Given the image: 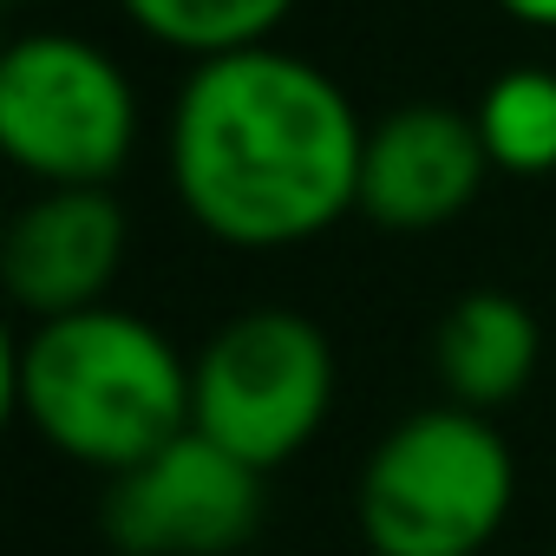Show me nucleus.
<instances>
[{
    "label": "nucleus",
    "mask_w": 556,
    "mask_h": 556,
    "mask_svg": "<svg viewBox=\"0 0 556 556\" xmlns=\"http://www.w3.org/2000/svg\"><path fill=\"white\" fill-rule=\"evenodd\" d=\"M268 510V484L203 432L170 439L125 478H105V536L125 556H236Z\"/></svg>",
    "instance_id": "obj_6"
},
{
    "label": "nucleus",
    "mask_w": 556,
    "mask_h": 556,
    "mask_svg": "<svg viewBox=\"0 0 556 556\" xmlns=\"http://www.w3.org/2000/svg\"><path fill=\"white\" fill-rule=\"evenodd\" d=\"M484 177H491V157L471 112L400 105L380 125H367L361 216L380 229H439L478 203Z\"/></svg>",
    "instance_id": "obj_8"
},
{
    "label": "nucleus",
    "mask_w": 556,
    "mask_h": 556,
    "mask_svg": "<svg viewBox=\"0 0 556 556\" xmlns=\"http://www.w3.org/2000/svg\"><path fill=\"white\" fill-rule=\"evenodd\" d=\"M497 8L523 27H556V0H497Z\"/></svg>",
    "instance_id": "obj_12"
},
{
    "label": "nucleus",
    "mask_w": 556,
    "mask_h": 556,
    "mask_svg": "<svg viewBox=\"0 0 556 556\" xmlns=\"http://www.w3.org/2000/svg\"><path fill=\"white\" fill-rule=\"evenodd\" d=\"M125 210L112 190H34L0 236V282L27 321L105 308L125 268Z\"/></svg>",
    "instance_id": "obj_7"
},
{
    "label": "nucleus",
    "mask_w": 556,
    "mask_h": 556,
    "mask_svg": "<svg viewBox=\"0 0 556 556\" xmlns=\"http://www.w3.org/2000/svg\"><path fill=\"white\" fill-rule=\"evenodd\" d=\"M536 354H543V334H536V315L504 295V289H471L445 308L439 334H432V367H439V387L452 406L465 413H497L510 406L530 374H536Z\"/></svg>",
    "instance_id": "obj_9"
},
{
    "label": "nucleus",
    "mask_w": 556,
    "mask_h": 556,
    "mask_svg": "<svg viewBox=\"0 0 556 556\" xmlns=\"http://www.w3.org/2000/svg\"><path fill=\"white\" fill-rule=\"evenodd\" d=\"M334 413V348L295 308H242L190 354V432L262 478L315 445Z\"/></svg>",
    "instance_id": "obj_4"
},
{
    "label": "nucleus",
    "mask_w": 556,
    "mask_h": 556,
    "mask_svg": "<svg viewBox=\"0 0 556 556\" xmlns=\"http://www.w3.org/2000/svg\"><path fill=\"white\" fill-rule=\"evenodd\" d=\"M125 21L138 34H151L170 53L216 60V53H242V47H268V34L289 21L295 0H118Z\"/></svg>",
    "instance_id": "obj_11"
},
{
    "label": "nucleus",
    "mask_w": 556,
    "mask_h": 556,
    "mask_svg": "<svg viewBox=\"0 0 556 556\" xmlns=\"http://www.w3.org/2000/svg\"><path fill=\"white\" fill-rule=\"evenodd\" d=\"M14 413L60 458L125 478L190 432V361L131 308L34 321L14 341Z\"/></svg>",
    "instance_id": "obj_2"
},
{
    "label": "nucleus",
    "mask_w": 556,
    "mask_h": 556,
    "mask_svg": "<svg viewBox=\"0 0 556 556\" xmlns=\"http://www.w3.org/2000/svg\"><path fill=\"white\" fill-rule=\"evenodd\" d=\"M164 157L197 229L229 249H295L361 210L367 125L334 73L268 40L184 73Z\"/></svg>",
    "instance_id": "obj_1"
},
{
    "label": "nucleus",
    "mask_w": 556,
    "mask_h": 556,
    "mask_svg": "<svg viewBox=\"0 0 556 556\" xmlns=\"http://www.w3.org/2000/svg\"><path fill=\"white\" fill-rule=\"evenodd\" d=\"M131 144L138 92L99 40L40 27L0 53V151L40 190H105Z\"/></svg>",
    "instance_id": "obj_5"
},
{
    "label": "nucleus",
    "mask_w": 556,
    "mask_h": 556,
    "mask_svg": "<svg viewBox=\"0 0 556 556\" xmlns=\"http://www.w3.org/2000/svg\"><path fill=\"white\" fill-rule=\"evenodd\" d=\"M549 556H556V549H549Z\"/></svg>",
    "instance_id": "obj_13"
},
{
    "label": "nucleus",
    "mask_w": 556,
    "mask_h": 556,
    "mask_svg": "<svg viewBox=\"0 0 556 556\" xmlns=\"http://www.w3.org/2000/svg\"><path fill=\"white\" fill-rule=\"evenodd\" d=\"M478 138L491 170L543 177L556 170V73L549 66H504L478 99Z\"/></svg>",
    "instance_id": "obj_10"
},
{
    "label": "nucleus",
    "mask_w": 556,
    "mask_h": 556,
    "mask_svg": "<svg viewBox=\"0 0 556 556\" xmlns=\"http://www.w3.org/2000/svg\"><path fill=\"white\" fill-rule=\"evenodd\" d=\"M517 510V452L491 413L419 406L380 432L354 484L374 556H484Z\"/></svg>",
    "instance_id": "obj_3"
}]
</instances>
